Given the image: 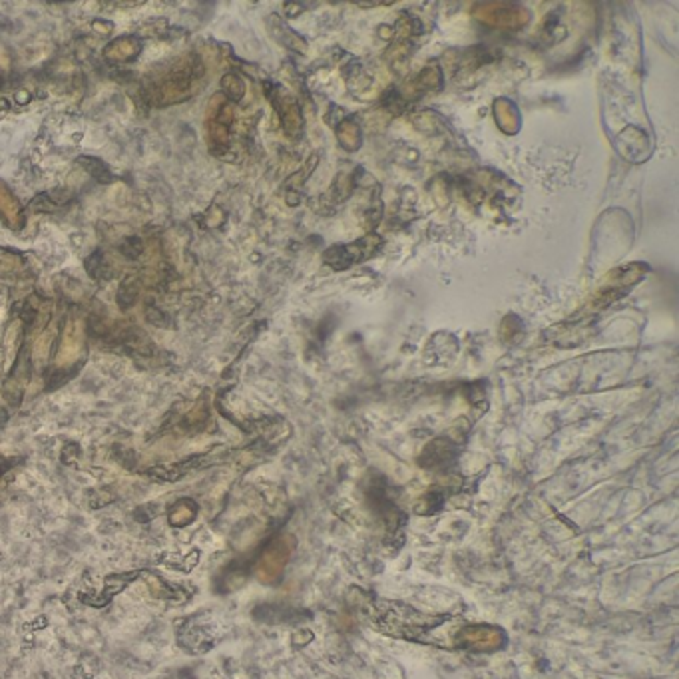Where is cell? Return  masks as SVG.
<instances>
[{"instance_id":"obj_1","label":"cell","mask_w":679,"mask_h":679,"mask_svg":"<svg viewBox=\"0 0 679 679\" xmlns=\"http://www.w3.org/2000/svg\"><path fill=\"white\" fill-rule=\"evenodd\" d=\"M203 74V66L198 60H182L170 70L153 78L150 86L153 104L170 106L186 100L193 94L196 80Z\"/></svg>"},{"instance_id":"obj_8","label":"cell","mask_w":679,"mask_h":679,"mask_svg":"<svg viewBox=\"0 0 679 679\" xmlns=\"http://www.w3.org/2000/svg\"><path fill=\"white\" fill-rule=\"evenodd\" d=\"M287 554H289V552H287V548H285V544H283V542L273 544L269 550L265 552L263 560H261V564H259V572H263V574H267V576L279 574V572L283 570V564H285V560H287Z\"/></svg>"},{"instance_id":"obj_11","label":"cell","mask_w":679,"mask_h":679,"mask_svg":"<svg viewBox=\"0 0 679 679\" xmlns=\"http://www.w3.org/2000/svg\"><path fill=\"white\" fill-rule=\"evenodd\" d=\"M273 23H277V18H273ZM273 30H279L277 38L281 40L285 46H289L291 50H299V52H305L303 38H301V36H297L295 32H291V30H289V28H287L285 24L277 23L275 26H273Z\"/></svg>"},{"instance_id":"obj_6","label":"cell","mask_w":679,"mask_h":679,"mask_svg":"<svg viewBox=\"0 0 679 679\" xmlns=\"http://www.w3.org/2000/svg\"><path fill=\"white\" fill-rule=\"evenodd\" d=\"M0 220L11 229H18L23 225V208L12 189L0 179Z\"/></svg>"},{"instance_id":"obj_13","label":"cell","mask_w":679,"mask_h":679,"mask_svg":"<svg viewBox=\"0 0 679 679\" xmlns=\"http://www.w3.org/2000/svg\"><path fill=\"white\" fill-rule=\"evenodd\" d=\"M339 140L347 150H353L351 140H355V144L359 146V128L353 124L351 120H349V122H345V120H343V126L339 128Z\"/></svg>"},{"instance_id":"obj_4","label":"cell","mask_w":679,"mask_h":679,"mask_svg":"<svg viewBox=\"0 0 679 679\" xmlns=\"http://www.w3.org/2000/svg\"><path fill=\"white\" fill-rule=\"evenodd\" d=\"M271 102L275 104V110L281 118L283 129L289 136H297L301 128H303V116H301V108L295 102V98L291 94H287L283 88H275L271 94Z\"/></svg>"},{"instance_id":"obj_7","label":"cell","mask_w":679,"mask_h":679,"mask_svg":"<svg viewBox=\"0 0 679 679\" xmlns=\"http://www.w3.org/2000/svg\"><path fill=\"white\" fill-rule=\"evenodd\" d=\"M141 52V42L134 36H122L114 42H110L104 48V56L116 62H126V60H134Z\"/></svg>"},{"instance_id":"obj_9","label":"cell","mask_w":679,"mask_h":679,"mask_svg":"<svg viewBox=\"0 0 679 679\" xmlns=\"http://www.w3.org/2000/svg\"><path fill=\"white\" fill-rule=\"evenodd\" d=\"M193 518H196V504H191L189 500H182L170 510V524L172 526H188Z\"/></svg>"},{"instance_id":"obj_2","label":"cell","mask_w":679,"mask_h":679,"mask_svg":"<svg viewBox=\"0 0 679 679\" xmlns=\"http://www.w3.org/2000/svg\"><path fill=\"white\" fill-rule=\"evenodd\" d=\"M383 239L375 234L364 235L363 239H357L349 246H335L325 253V263L331 265L333 269H349L353 265L361 263L364 259L373 258Z\"/></svg>"},{"instance_id":"obj_5","label":"cell","mask_w":679,"mask_h":679,"mask_svg":"<svg viewBox=\"0 0 679 679\" xmlns=\"http://www.w3.org/2000/svg\"><path fill=\"white\" fill-rule=\"evenodd\" d=\"M486 11H478V18L496 28H522L528 23V12L520 6L508 4H486Z\"/></svg>"},{"instance_id":"obj_14","label":"cell","mask_w":679,"mask_h":679,"mask_svg":"<svg viewBox=\"0 0 679 679\" xmlns=\"http://www.w3.org/2000/svg\"><path fill=\"white\" fill-rule=\"evenodd\" d=\"M2 80H4V78H2V72H0V86H2Z\"/></svg>"},{"instance_id":"obj_10","label":"cell","mask_w":679,"mask_h":679,"mask_svg":"<svg viewBox=\"0 0 679 679\" xmlns=\"http://www.w3.org/2000/svg\"><path fill=\"white\" fill-rule=\"evenodd\" d=\"M222 88L223 94L227 96L229 100H241L243 94H246V82L237 76V74H225L222 78Z\"/></svg>"},{"instance_id":"obj_3","label":"cell","mask_w":679,"mask_h":679,"mask_svg":"<svg viewBox=\"0 0 679 679\" xmlns=\"http://www.w3.org/2000/svg\"><path fill=\"white\" fill-rule=\"evenodd\" d=\"M231 124H234V108L222 102L220 96H215L208 112V134H210L213 152H222L227 148Z\"/></svg>"},{"instance_id":"obj_12","label":"cell","mask_w":679,"mask_h":679,"mask_svg":"<svg viewBox=\"0 0 679 679\" xmlns=\"http://www.w3.org/2000/svg\"><path fill=\"white\" fill-rule=\"evenodd\" d=\"M78 164L86 165V167H88L86 172H90V174H92L94 177H98L100 182H110V179H112L110 172L106 170V165L102 164L100 160H94V158H82V160H78Z\"/></svg>"}]
</instances>
